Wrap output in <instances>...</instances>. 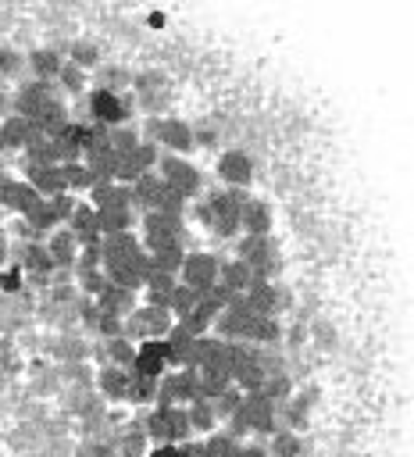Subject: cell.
I'll return each instance as SVG.
<instances>
[{
    "instance_id": "38",
    "label": "cell",
    "mask_w": 414,
    "mask_h": 457,
    "mask_svg": "<svg viewBox=\"0 0 414 457\" xmlns=\"http://www.w3.org/2000/svg\"><path fill=\"white\" fill-rule=\"evenodd\" d=\"M147 432H143V425H136V429H129V432H122V439L115 443V453L118 457H143L147 453Z\"/></svg>"
},
{
    "instance_id": "41",
    "label": "cell",
    "mask_w": 414,
    "mask_h": 457,
    "mask_svg": "<svg viewBox=\"0 0 414 457\" xmlns=\"http://www.w3.org/2000/svg\"><path fill=\"white\" fill-rule=\"evenodd\" d=\"M0 293H8V297L26 293V272L15 261L12 265H0Z\"/></svg>"
},
{
    "instance_id": "44",
    "label": "cell",
    "mask_w": 414,
    "mask_h": 457,
    "mask_svg": "<svg viewBox=\"0 0 414 457\" xmlns=\"http://www.w3.org/2000/svg\"><path fill=\"white\" fill-rule=\"evenodd\" d=\"M186 204H189V200H186L182 193H175V189H168V186H164V189L157 193V200H154V207H150V211H164V214H186Z\"/></svg>"
},
{
    "instance_id": "42",
    "label": "cell",
    "mask_w": 414,
    "mask_h": 457,
    "mask_svg": "<svg viewBox=\"0 0 414 457\" xmlns=\"http://www.w3.org/2000/svg\"><path fill=\"white\" fill-rule=\"evenodd\" d=\"M240 400H243V389L240 386H226L211 404H215V414H219V421H226L236 407H240Z\"/></svg>"
},
{
    "instance_id": "7",
    "label": "cell",
    "mask_w": 414,
    "mask_h": 457,
    "mask_svg": "<svg viewBox=\"0 0 414 457\" xmlns=\"http://www.w3.org/2000/svg\"><path fill=\"white\" fill-rule=\"evenodd\" d=\"M154 172L164 179V186H168V189L182 193L186 200H196V196L203 193V175H200V168H196V164H189V157H182V154L157 157Z\"/></svg>"
},
{
    "instance_id": "15",
    "label": "cell",
    "mask_w": 414,
    "mask_h": 457,
    "mask_svg": "<svg viewBox=\"0 0 414 457\" xmlns=\"http://www.w3.org/2000/svg\"><path fill=\"white\" fill-rule=\"evenodd\" d=\"M219 179L233 189H247L254 179V157L247 150H226L219 157Z\"/></svg>"
},
{
    "instance_id": "33",
    "label": "cell",
    "mask_w": 414,
    "mask_h": 457,
    "mask_svg": "<svg viewBox=\"0 0 414 457\" xmlns=\"http://www.w3.org/2000/svg\"><path fill=\"white\" fill-rule=\"evenodd\" d=\"M147 258H150V269H157V272H171V276H179V269H182V258H186V247H182V244H171V247H161V251H150Z\"/></svg>"
},
{
    "instance_id": "46",
    "label": "cell",
    "mask_w": 414,
    "mask_h": 457,
    "mask_svg": "<svg viewBox=\"0 0 414 457\" xmlns=\"http://www.w3.org/2000/svg\"><path fill=\"white\" fill-rule=\"evenodd\" d=\"M72 65H79V68H93L97 65V47L93 44H72Z\"/></svg>"
},
{
    "instance_id": "48",
    "label": "cell",
    "mask_w": 414,
    "mask_h": 457,
    "mask_svg": "<svg viewBox=\"0 0 414 457\" xmlns=\"http://www.w3.org/2000/svg\"><path fill=\"white\" fill-rule=\"evenodd\" d=\"M147 457H179V443H154V450H147Z\"/></svg>"
},
{
    "instance_id": "26",
    "label": "cell",
    "mask_w": 414,
    "mask_h": 457,
    "mask_svg": "<svg viewBox=\"0 0 414 457\" xmlns=\"http://www.w3.org/2000/svg\"><path fill=\"white\" fill-rule=\"evenodd\" d=\"M219 283L229 290V293H243L251 283H254V276H251V269H247V261H240V258H229V261H219Z\"/></svg>"
},
{
    "instance_id": "1",
    "label": "cell",
    "mask_w": 414,
    "mask_h": 457,
    "mask_svg": "<svg viewBox=\"0 0 414 457\" xmlns=\"http://www.w3.org/2000/svg\"><path fill=\"white\" fill-rule=\"evenodd\" d=\"M251 193L247 189H233V186H226V189H211V193H200L196 200V218L211 228V233L219 237V240H233L236 233H240V204L247 200Z\"/></svg>"
},
{
    "instance_id": "12",
    "label": "cell",
    "mask_w": 414,
    "mask_h": 457,
    "mask_svg": "<svg viewBox=\"0 0 414 457\" xmlns=\"http://www.w3.org/2000/svg\"><path fill=\"white\" fill-rule=\"evenodd\" d=\"M168 368H171V347H168V340H143V343H136L132 372L150 375V379H161Z\"/></svg>"
},
{
    "instance_id": "22",
    "label": "cell",
    "mask_w": 414,
    "mask_h": 457,
    "mask_svg": "<svg viewBox=\"0 0 414 457\" xmlns=\"http://www.w3.org/2000/svg\"><path fill=\"white\" fill-rule=\"evenodd\" d=\"M40 200V193H36V186L29 182V179H15L12 186H8V193L0 196V207H4L8 214H29V207Z\"/></svg>"
},
{
    "instance_id": "39",
    "label": "cell",
    "mask_w": 414,
    "mask_h": 457,
    "mask_svg": "<svg viewBox=\"0 0 414 457\" xmlns=\"http://www.w3.org/2000/svg\"><path fill=\"white\" fill-rule=\"evenodd\" d=\"M54 83H61V90L68 93V97H76V93H83L86 90V68H79V65H61V72H58V79Z\"/></svg>"
},
{
    "instance_id": "23",
    "label": "cell",
    "mask_w": 414,
    "mask_h": 457,
    "mask_svg": "<svg viewBox=\"0 0 414 457\" xmlns=\"http://www.w3.org/2000/svg\"><path fill=\"white\" fill-rule=\"evenodd\" d=\"M68 228L76 233L79 244L97 240V237H100V228H97V207H93L90 200H76V211L68 214Z\"/></svg>"
},
{
    "instance_id": "31",
    "label": "cell",
    "mask_w": 414,
    "mask_h": 457,
    "mask_svg": "<svg viewBox=\"0 0 414 457\" xmlns=\"http://www.w3.org/2000/svg\"><path fill=\"white\" fill-rule=\"evenodd\" d=\"M268 439H272L265 446L268 457H304V443H300V436L293 429H275Z\"/></svg>"
},
{
    "instance_id": "49",
    "label": "cell",
    "mask_w": 414,
    "mask_h": 457,
    "mask_svg": "<svg viewBox=\"0 0 414 457\" xmlns=\"http://www.w3.org/2000/svg\"><path fill=\"white\" fill-rule=\"evenodd\" d=\"M236 457H268V450L265 446H247V443H240V453Z\"/></svg>"
},
{
    "instance_id": "10",
    "label": "cell",
    "mask_w": 414,
    "mask_h": 457,
    "mask_svg": "<svg viewBox=\"0 0 414 457\" xmlns=\"http://www.w3.org/2000/svg\"><path fill=\"white\" fill-rule=\"evenodd\" d=\"M243 304L258 315H283L293 301H290V290L279 286L275 279H254L247 290H243Z\"/></svg>"
},
{
    "instance_id": "2",
    "label": "cell",
    "mask_w": 414,
    "mask_h": 457,
    "mask_svg": "<svg viewBox=\"0 0 414 457\" xmlns=\"http://www.w3.org/2000/svg\"><path fill=\"white\" fill-rule=\"evenodd\" d=\"M226 421H229V432L236 439H243V436H272L279 429V404L268 400L261 389H254V393H243L240 407Z\"/></svg>"
},
{
    "instance_id": "30",
    "label": "cell",
    "mask_w": 414,
    "mask_h": 457,
    "mask_svg": "<svg viewBox=\"0 0 414 457\" xmlns=\"http://www.w3.org/2000/svg\"><path fill=\"white\" fill-rule=\"evenodd\" d=\"M132 357H136V343L129 336H111L104 340V365H118V368H132Z\"/></svg>"
},
{
    "instance_id": "6",
    "label": "cell",
    "mask_w": 414,
    "mask_h": 457,
    "mask_svg": "<svg viewBox=\"0 0 414 457\" xmlns=\"http://www.w3.org/2000/svg\"><path fill=\"white\" fill-rule=\"evenodd\" d=\"M122 322H125V336L132 343H143V340H164L168 329L175 325V315L171 308H161V304H136Z\"/></svg>"
},
{
    "instance_id": "28",
    "label": "cell",
    "mask_w": 414,
    "mask_h": 457,
    "mask_svg": "<svg viewBox=\"0 0 414 457\" xmlns=\"http://www.w3.org/2000/svg\"><path fill=\"white\" fill-rule=\"evenodd\" d=\"M186 418H189V429L193 432H215L219 429V414H215V404L207 400V397H196L186 404Z\"/></svg>"
},
{
    "instance_id": "20",
    "label": "cell",
    "mask_w": 414,
    "mask_h": 457,
    "mask_svg": "<svg viewBox=\"0 0 414 457\" xmlns=\"http://www.w3.org/2000/svg\"><path fill=\"white\" fill-rule=\"evenodd\" d=\"M47 251H51V258H54V269H72L76 265V254H79V240H76V233L65 225H58L54 233H47Z\"/></svg>"
},
{
    "instance_id": "19",
    "label": "cell",
    "mask_w": 414,
    "mask_h": 457,
    "mask_svg": "<svg viewBox=\"0 0 414 457\" xmlns=\"http://www.w3.org/2000/svg\"><path fill=\"white\" fill-rule=\"evenodd\" d=\"M22 218H26V225L33 228L36 237L54 233V228L65 221V218H61V211H58V204H54V196H40V200L29 207V214H22Z\"/></svg>"
},
{
    "instance_id": "35",
    "label": "cell",
    "mask_w": 414,
    "mask_h": 457,
    "mask_svg": "<svg viewBox=\"0 0 414 457\" xmlns=\"http://www.w3.org/2000/svg\"><path fill=\"white\" fill-rule=\"evenodd\" d=\"M261 393H265L268 400H275V404H286V400L293 397V382H290V375H286L283 368H275V372H268V375H265Z\"/></svg>"
},
{
    "instance_id": "11",
    "label": "cell",
    "mask_w": 414,
    "mask_h": 457,
    "mask_svg": "<svg viewBox=\"0 0 414 457\" xmlns=\"http://www.w3.org/2000/svg\"><path fill=\"white\" fill-rule=\"evenodd\" d=\"M179 283L193 286V290H211L219 283V258L207 251H186L182 269H179Z\"/></svg>"
},
{
    "instance_id": "8",
    "label": "cell",
    "mask_w": 414,
    "mask_h": 457,
    "mask_svg": "<svg viewBox=\"0 0 414 457\" xmlns=\"http://www.w3.org/2000/svg\"><path fill=\"white\" fill-rule=\"evenodd\" d=\"M143 251H161V247H171V244H182V233H186V218L182 214H164V211H143Z\"/></svg>"
},
{
    "instance_id": "27",
    "label": "cell",
    "mask_w": 414,
    "mask_h": 457,
    "mask_svg": "<svg viewBox=\"0 0 414 457\" xmlns=\"http://www.w3.org/2000/svg\"><path fill=\"white\" fill-rule=\"evenodd\" d=\"M154 400H157V379L139 375V372H132V368H129L125 404H132V407H154Z\"/></svg>"
},
{
    "instance_id": "40",
    "label": "cell",
    "mask_w": 414,
    "mask_h": 457,
    "mask_svg": "<svg viewBox=\"0 0 414 457\" xmlns=\"http://www.w3.org/2000/svg\"><path fill=\"white\" fill-rule=\"evenodd\" d=\"M196 301H200V290H193V286H186V283H179L175 290H171V315L175 318H182V315H189L193 308H196Z\"/></svg>"
},
{
    "instance_id": "29",
    "label": "cell",
    "mask_w": 414,
    "mask_h": 457,
    "mask_svg": "<svg viewBox=\"0 0 414 457\" xmlns=\"http://www.w3.org/2000/svg\"><path fill=\"white\" fill-rule=\"evenodd\" d=\"M279 340H283V322H279V315H254L251 343H258V347H275Z\"/></svg>"
},
{
    "instance_id": "51",
    "label": "cell",
    "mask_w": 414,
    "mask_h": 457,
    "mask_svg": "<svg viewBox=\"0 0 414 457\" xmlns=\"http://www.w3.org/2000/svg\"><path fill=\"white\" fill-rule=\"evenodd\" d=\"M8 150V143H4V129H0V154H4Z\"/></svg>"
},
{
    "instance_id": "13",
    "label": "cell",
    "mask_w": 414,
    "mask_h": 457,
    "mask_svg": "<svg viewBox=\"0 0 414 457\" xmlns=\"http://www.w3.org/2000/svg\"><path fill=\"white\" fill-rule=\"evenodd\" d=\"M90 204H93L97 211H136L132 186H129V182H118V179L93 182V186H90Z\"/></svg>"
},
{
    "instance_id": "50",
    "label": "cell",
    "mask_w": 414,
    "mask_h": 457,
    "mask_svg": "<svg viewBox=\"0 0 414 457\" xmlns=\"http://www.w3.org/2000/svg\"><path fill=\"white\" fill-rule=\"evenodd\" d=\"M8 115H12V97H8L4 90H0V122H4Z\"/></svg>"
},
{
    "instance_id": "43",
    "label": "cell",
    "mask_w": 414,
    "mask_h": 457,
    "mask_svg": "<svg viewBox=\"0 0 414 457\" xmlns=\"http://www.w3.org/2000/svg\"><path fill=\"white\" fill-rule=\"evenodd\" d=\"M26 65V58L15 51V47H8V44H0V83L4 79H19V68Z\"/></svg>"
},
{
    "instance_id": "37",
    "label": "cell",
    "mask_w": 414,
    "mask_h": 457,
    "mask_svg": "<svg viewBox=\"0 0 414 457\" xmlns=\"http://www.w3.org/2000/svg\"><path fill=\"white\" fill-rule=\"evenodd\" d=\"M139 140H143V132H139L136 125H129V122H122V125H111V129H107V143H111V150H115V154L132 150Z\"/></svg>"
},
{
    "instance_id": "24",
    "label": "cell",
    "mask_w": 414,
    "mask_h": 457,
    "mask_svg": "<svg viewBox=\"0 0 414 457\" xmlns=\"http://www.w3.org/2000/svg\"><path fill=\"white\" fill-rule=\"evenodd\" d=\"M61 65H65V58H61L54 47H36V51L26 58V68L33 72V79H47V83L58 79Z\"/></svg>"
},
{
    "instance_id": "36",
    "label": "cell",
    "mask_w": 414,
    "mask_h": 457,
    "mask_svg": "<svg viewBox=\"0 0 414 457\" xmlns=\"http://www.w3.org/2000/svg\"><path fill=\"white\" fill-rule=\"evenodd\" d=\"M136 225V214L132 211H97V228H100V237L107 233H125V228Z\"/></svg>"
},
{
    "instance_id": "17",
    "label": "cell",
    "mask_w": 414,
    "mask_h": 457,
    "mask_svg": "<svg viewBox=\"0 0 414 457\" xmlns=\"http://www.w3.org/2000/svg\"><path fill=\"white\" fill-rule=\"evenodd\" d=\"M93 301H97V308H100L104 315L125 318V315H129V311L139 304V293H136V290H125V286H115V283H107V286H104V290H100Z\"/></svg>"
},
{
    "instance_id": "4",
    "label": "cell",
    "mask_w": 414,
    "mask_h": 457,
    "mask_svg": "<svg viewBox=\"0 0 414 457\" xmlns=\"http://www.w3.org/2000/svg\"><path fill=\"white\" fill-rule=\"evenodd\" d=\"M139 132H143V140L157 143L168 154H182L186 157V154L196 150V129H189V122L171 118V115H150Z\"/></svg>"
},
{
    "instance_id": "18",
    "label": "cell",
    "mask_w": 414,
    "mask_h": 457,
    "mask_svg": "<svg viewBox=\"0 0 414 457\" xmlns=\"http://www.w3.org/2000/svg\"><path fill=\"white\" fill-rule=\"evenodd\" d=\"M26 179L36 186V193H40V196H58V193H68L61 164H26Z\"/></svg>"
},
{
    "instance_id": "14",
    "label": "cell",
    "mask_w": 414,
    "mask_h": 457,
    "mask_svg": "<svg viewBox=\"0 0 414 457\" xmlns=\"http://www.w3.org/2000/svg\"><path fill=\"white\" fill-rule=\"evenodd\" d=\"M272 225H275V214H272L268 200L247 196V200L240 204V233H251V237H272Z\"/></svg>"
},
{
    "instance_id": "3",
    "label": "cell",
    "mask_w": 414,
    "mask_h": 457,
    "mask_svg": "<svg viewBox=\"0 0 414 457\" xmlns=\"http://www.w3.org/2000/svg\"><path fill=\"white\" fill-rule=\"evenodd\" d=\"M139 425H143L150 443H186L193 436L189 418H186V404H154Z\"/></svg>"
},
{
    "instance_id": "16",
    "label": "cell",
    "mask_w": 414,
    "mask_h": 457,
    "mask_svg": "<svg viewBox=\"0 0 414 457\" xmlns=\"http://www.w3.org/2000/svg\"><path fill=\"white\" fill-rule=\"evenodd\" d=\"M51 97H54V90H51L47 79H29V83H22V86L15 90L12 111H15V115H26V118H36V111H40Z\"/></svg>"
},
{
    "instance_id": "21",
    "label": "cell",
    "mask_w": 414,
    "mask_h": 457,
    "mask_svg": "<svg viewBox=\"0 0 414 457\" xmlns=\"http://www.w3.org/2000/svg\"><path fill=\"white\" fill-rule=\"evenodd\" d=\"M125 386H129V368L118 365H104L97 372V393L111 404H125Z\"/></svg>"
},
{
    "instance_id": "32",
    "label": "cell",
    "mask_w": 414,
    "mask_h": 457,
    "mask_svg": "<svg viewBox=\"0 0 414 457\" xmlns=\"http://www.w3.org/2000/svg\"><path fill=\"white\" fill-rule=\"evenodd\" d=\"M240 453V439L233 432H207V439L200 443V457H236Z\"/></svg>"
},
{
    "instance_id": "5",
    "label": "cell",
    "mask_w": 414,
    "mask_h": 457,
    "mask_svg": "<svg viewBox=\"0 0 414 457\" xmlns=\"http://www.w3.org/2000/svg\"><path fill=\"white\" fill-rule=\"evenodd\" d=\"M132 115H136L132 93H118L107 86H97L86 93V118L97 125H122V122H132Z\"/></svg>"
},
{
    "instance_id": "47",
    "label": "cell",
    "mask_w": 414,
    "mask_h": 457,
    "mask_svg": "<svg viewBox=\"0 0 414 457\" xmlns=\"http://www.w3.org/2000/svg\"><path fill=\"white\" fill-rule=\"evenodd\" d=\"M104 340H111V336H125V322L122 318H115V315H104L100 311V318H97V325H93Z\"/></svg>"
},
{
    "instance_id": "45",
    "label": "cell",
    "mask_w": 414,
    "mask_h": 457,
    "mask_svg": "<svg viewBox=\"0 0 414 457\" xmlns=\"http://www.w3.org/2000/svg\"><path fill=\"white\" fill-rule=\"evenodd\" d=\"M100 86L122 93V86H132V76H129L125 68H104V72H100Z\"/></svg>"
},
{
    "instance_id": "9",
    "label": "cell",
    "mask_w": 414,
    "mask_h": 457,
    "mask_svg": "<svg viewBox=\"0 0 414 457\" xmlns=\"http://www.w3.org/2000/svg\"><path fill=\"white\" fill-rule=\"evenodd\" d=\"M236 258L247 261V269H251L254 279H272L275 269H279V251H275V240L272 237H251V233H243V240L236 244Z\"/></svg>"
},
{
    "instance_id": "25",
    "label": "cell",
    "mask_w": 414,
    "mask_h": 457,
    "mask_svg": "<svg viewBox=\"0 0 414 457\" xmlns=\"http://www.w3.org/2000/svg\"><path fill=\"white\" fill-rule=\"evenodd\" d=\"M0 129H4V143H8V150H26V143L36 136V132H44V129H36L26 115H8L4 122H0Z\"/></svg>"
},
{
    "instance_id": "34",
    "label": "cell",
    "mask_w": 414,
    "mask_h": 457,
    "mask_svg": "<svg viewBox=\"0 0 414 457\" xmlns=\"http://www.w3.org/2000/svg\"><path fill=\"white\" fill-rule=\"evenodd\" d=\"M61 172H65V186H68V193H90L93 175H90V168L83 164V157H79V161H61Z\"/></svg>"
}]
</instances>
